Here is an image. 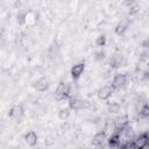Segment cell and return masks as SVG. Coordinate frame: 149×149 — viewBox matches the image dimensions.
I'll return each mask as SVG.
<instances>
[{
  "label": "cell",
  "instance_id": "obj_9",
  "mask_svg": "<svg viewBox=\"0 0 149 149\" xmlns=\"http://www.w3.org/2000/svg\"><path fill=\"white\" fill-rule=\"evenodd\" d=\"M129 20L128 19H125V20H121L116 26H115V34L116 35H119V36H121L122 34H125L126 33V30L128 29V27H129Z\"/></svg>",
  "mask_w": 149,
  "mask_h": 149
},
{
  "label": "cell",
  "instance_id": "obj_20",
  "mask_svg": "<svg viewBox=\"0 0 149 149\" xmlns=\"http://www.w3.org/2000/svg\"><path fill=\"white\" fill-rule=\"evenodd\" d=\"M2 33H3V29H2V27H0V38L2 36Z\"/></svg>",
  "mask_w": 149,
  "mask_h": 149
},
{
  "label": "cell",
  "instance_id": "obj_5",
  "mask_svg": "<svg viewBox=\"0 0 149 149\" xmlns=\"http://www.w3.org/2000/svg\"><path fill=\"white\" fill-rule=\"evenodd\" d=\"M24 142L30 146V147H34L37 144V141H38V137H37V134L34 132V130H29L24 134Z\"/></svg>",
  "mask_w": 149,
  "mask_h": 149
},
{
  "label": "cell",
  "instance_id": "obj_18",
  "mask_svg": "<svg viewBox=\"0 0 149 149\" xmlns=\"http://www.w3.org/2000/svg\"><path fill=\"white\" fill-rule=\"evenodd\" d=\"M140 114H141V116H147L148 115V106L147 105L141 109V113Z\"/></svg>",
  "mask_w": 149,
  "mask_h": 149
},
{
  "label": "cell",
  "instance_id": "obj_7",
  "mask_svg": "<svg viewBox=\"0 0 149 149\" xmlns=\"http://www.w3.org/2000/svg\"><path fill=\"white\" fill-rule=\"evenodd\" d=\"M50 86V83H49V79L45 78V77H42L40 78L36 83H35V88L36 91L38 92H45Z\"/></svg>",
  "mask_w": 149,
  "mask_h": 149
},
{
  "label": "cell",
  "instance_id": "obj_4",
  "mask_svg": "<svg viewBox=\"0 0 149 149\" xmlns=\"http://www.w3.org/2000/svg\"><path fill=\"white\" fill-rule=\"evenodd\" d=\"M84 70H85V64L84 63H78V64L73 65L71 68V70H70V74H71L72 79H74V80L79 79L81 77Z\"/></svg>",
  "mask_w": 149,
  "mask_h": 149
},
{
  "label": "cell",
  "instance_id": "obj_10",
  "mask_svg": "<svg viewBox=\"0 0 149 149\" xmlns=\"http://www.w3.org/2000/svg\"><path fill=\"white\" fill-rule=\"evenodd\" d=\"M23 112H24V109H23V107L21 105H14V106L10 107V109L8 112V115L10 118L17 119V118H21L23 115Z\"/></svg>",
  "mask_w": 149,
  "mask_h": 149
},
{
  "label": "cell",
  "instance_id": "obj_15",
  "mask_svg": "<svg viewBox=\"0 0 149 149\" xmlns=\"http://www.w3.org/2000/svg\"><path fill=\"white\" fill-rule=\"evenodd\" d=\"M108 111L111 113H118V112H120V104H118V102L108 104Z\"/></svg>",
  "mask_w": 149,
  "mask_h": 149
},
{
  "label": "cell",
  "instance_id": "obj_8",
  "mask_svg": "<svg viewBox=\"0 0 149 149\" xmlns=\"http://www.w3.org/2000/svg\"><path fill=\"white\" fill-rule=\"evenodd\" d=\"M84 107V101L77 97H71L69 99V108L70 109H74V111H79Z\"/></svg>",
  "mask_w": 149,
  "mask_h": 149
},
{
  "label": "cell",
  "instance_id": "obj_14",
  "mask_svg": "<svg viewBox=\"0 0 149 149\" xmlns=\"http://www.w3.org/2000/svg\"><path fill=\"white\" fill-rule=\"evenodd\" d=\"M107 40H106V36L105 35H100L95 38V45L97 47H105Z\"/></svg>",
  "mask_w": 149,
  "mask_h": 149
},
{
  "label": "cell",
  "instance_id": "obj_19",
  "mask_svg": "<svg viewBox=\"0 0 149 149\" xmlns=\"http://www.w3.org/2000/svg\"><path fill=\"white\" fill-rule=\"evenodd\" d=\"M136 12H137V7H136V6H134V7H130V8H129V14H130V15L135 14Z\"/></svg>",
  "mask_w": 149,
  "mask_h": 149
},
{
  "label": "cell",
  "instance_id": "obj_12",
  "mask_svg": "<svg viewBox=\"0 0 149 149\" xmlns=\"http://www.w3.org/2000/svg\"><path fill=\"white\" fill-rule=\"evenodd\" d=\"M70 113H71V109H70L69 107H66V108H62V109L58 112V118H59L61 120L65 121V120L70 116Z\"/></svg>",
  "mask_w": 149,
  "mask_h": 149
},
{
  "label": "cell",
  "instance_id": "obj_3",
  "mask_svg": "<svg viewBox=\"0 0 149 149\" xmlns=\"http://www.w3.org/2000/svg\"><path fill=\"white\" fill-rule=\"evenodd\" d=\"M113 92H114V88H113L112 85H105V86H102L98 90L97 95L100 100H107L108 98H111Z\"/></svg>",
  "mask_w": 149,
  "mask_h": 149
},
{
  "label": "cell",
  "instance_id": "obj_16",
  "mask_svg": "<svg viewBox=\"0 0 149 149\" xmlns=\"http://www.w3.org/2000/svg\"><path fill=\"white\" fill-rule=\"evenodd\" d=\"M121 62H122V57L121 56H114L111 59V65L112 66H120L121 65Z\"/></svg>",
  "mask_w": 149,
  "mask_h": 149
},
{
  "label": "cell",
  "instance_id": "obj_11",
  "mask_svg": "<svg viewBox=\"0 0 149 149\" xmlns=\"http://www.w3.org/2000/svg\"><path fill=\"white\" fill-rule=\"evenodd\" d=\"M135 144L137 146V148H139V149H140V148H142L144 144H148V135H147V133H144V134L140 135V137L136 140Z\"/></svg>",
  "mask_w": 149,
  "mask_h": 149
},
{
  "label": "cell",
  "instance_id": "obj_17",
  "mask_svg": "<svg viewBox=\"0 0 149 149\" xmlns=\"http://www.w3.org/2000/svg\"><path fill=\"white\" fill-rule=\"evenodd\" d=\"M122 149H139V148H137V146L135 144V142H127V143L122 147Z\"/></svg>",
  "mask_w": 149,
  "mask_h": 149
},
{
  "label": "cell",
  "instance_id": "obj_1",
  "mask_svg": "<svg viewBox=\"0 0 149 149\" xmlns=\"http://www.w3.org/2000/svg\"><path fill=\"white\" fill-rule=\"evenodd\" d=\"M55 95L58 100H62V99H70V86L69 84L64 83V81H61L57 87H56V91H55Z\"/></svg>",
  "mask_w": 149,
  "mask_h": 149
},
{
  "label": "cell",
  "instance_id": "obj_6",
  "mask_svg": "<svg viewBox=\"0 0 149 149\" xmlns=\"http://www.w3.org/2000/svg\"><path fill=\"white\" fill-rule=\"evenodd\" d=\"M106 140H107V134H106L105 130H101V132H98V133L93 136V139H92V144H93L94 147H99V146H101Z\"/></svg>",
  "mask_w": 149,
  "mask_h": 149
},
{
  "label": "cell",
  "instance_id": "obj_13",
  "mask_svg": "<svg viewBox=\"0 0 149 149\" xmlns=\"http://www.w3.org/2000/svg\"><path fill=\"white\" fill-rule=\"evenodd\" d=\"M119 142H120V134H119V133L112 134V136H111L109 140H108L109 146H111V147H115V146L119 144Z\"/></svg>",
  "mask_w": 149,
  "mask_h": 149
},
{
  "label": "cell",
  "instance_id": "obj_2",
  "mask_svg": "<svg viewBox=\"0 0 149 149\" xmlns=\"http://www.w3.org/2000/svg\"><path fill=\"white\" fill-rule=\"evenodd\" d=\"M127 84V76L125 73H116L113 78V81H112V86L113 88H121V87H125Z\"/></svg>",
  "mask_w": 149,
  "mask_h": 149
}]
</instances>
